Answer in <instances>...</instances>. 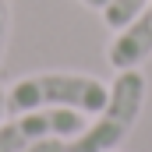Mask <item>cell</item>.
<instances>
[{"mask_svg": "<svg viewBox=\"0 0 152 152\" xmlns=\"http://www.w3.org/2000/svg\"><path fill=\"white\" fill-rule=\"evenodd\" d=\"M110 85L85 71H36L7 88V113L25 110H75L96 117L106 103Z\"/></svg>", "mask_w": 152, "mask_h": 152, "instance_id": "1", "label": "cell"}, {"mask_svg": "<svg viewBox=\"0 0 152 152\" xmlns=\"http://www.w3.org/2000/svg\"><path fill=\"white\" fill-rule=\"evenodd\" d=\"M145 92H149V81L138 67L117 71V78L110 81L103 110L85 124V131L78 138L67 142V152H117L127 142V134L134 131L138 117H142Z\"/></svg>", "mask_w": 152, "mask_h": 152, "instance_id": "2", "label": "cell"}, {"mask_svg": "<svg viewBox=\"0 0 152 152\" xmlns=\"http://www.w3.org/2000/svg\"><path fill=\"white\" fill-rule=\"evenodd\" d=\"M85 113L75 110H25V113H7L0 124V152H25L39 145V142H50V138H60V142H71L85 131Z\"/></svg>", "mask_w": 152, "mask_h": 152, "instance_id": "3", "label": "cell"}, {"mask_svg": "<svg viewBox=\"0 0 152 152\" xmlns=\"http://www.w3.org/2000/svg\"><path fill=\"white\" fill-rule=\"evenodd\" d=\"M152 57V0L120 28L113 32L110 46H106V60L113 71H127V67H142Z\"/></svg>", "mask_w": 152, "mask_h": 152, "instance_id": "4", "label": "cell"}, {"mask_svg": "<svg viewBox=\"0 0 152 152\" xmlns=\"http://www.w3.org/2000/svg\"><path fill=\"white\" fill-rule=\"evenodd\" d=\"M145 4H149V0H110V4H106V7H103L99 14H103L106 28L120 32V28H124V25H127V21H131V18L138 14V11H142Z\"/></svg>", "mask_w": 152, "mask_h": 152, "instance_id": "5", "label": "cell"}, {"mask_svg": "<svg viewBox=\"0 0 152 152\" xmlns=\"http://www.w3.org/2000/svg\"><path fill=\"white\" fill-rule=\"evenodd\" d=\"M7 42H11V4H7V0H0V64H4Z\"/></svg>", "mask_w": 152, "mask_h": 152, "instance_id": "6", "label": "cell"}, {"mask_svg": "<svg viewBox=\"0 0 152 152\" xmlns=\"http://www.w3.org/2000/svg\"><path fill=\"white\" fill-rule=\"evenodd\" d=\"M25 152H67V142L50 138V142H39V145H32V149H25Z\"/></svg>", "mask_w": 152, "mask_h": 152, "instance_id": "7", "label": "cell"}, {"mask_svg": "<svg viewBox=\"0 0 152 152\" xmlns=\"http://www.w3.org/2000/svg\"><path fill=\"white\" fill-rule=\"evenodd\" d=\"M78 4H85V7H88V11H103V7H106V4H110V0H78Z\"/></svg>", "mask_w": 152, "mask_h": 152, "instance_id": "8", "label": "cell"}, {"mask_svg": "<svg viewBox=\"0 0 152 152\" xmlns=\"http://www.w3.org/2000/svg\"><path fill=\"white\" fill-rule=\"evenodd\" d=\"M4 117H7V88H0V124H4Z\"/></svg>", "mask_w": 152, "mask_h": 152, "instance_id": "9", "label": "cell"}]
</instances>
